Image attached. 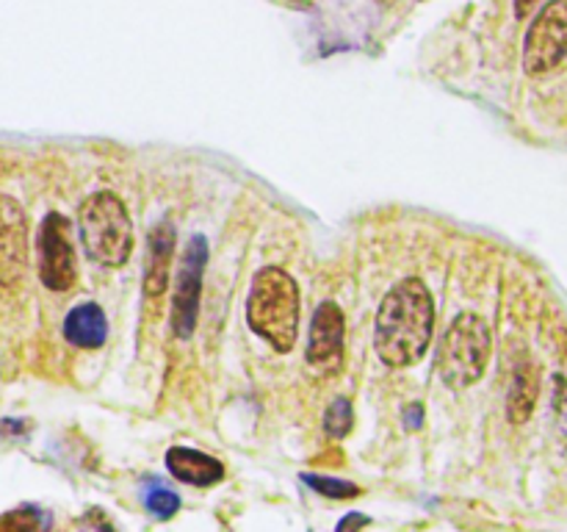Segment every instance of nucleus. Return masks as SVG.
<instances>
[{
    "mask_svg": "<svg viewBox=\"0 0 567 532\" xmlns=\"http://www.w3.org/2000/svg\"><path fill=\"white\" fill-rule=\"evenodd\" d=\"M435 330V303L419 277H404L391 288L377 310L374 349L393 369H404L424 358Z\"/></svg>",
    "mask_w": 567,
    "mask_h": 532,
    "instance_id": "obj_1",
    "label": "nucleus"
},
{
    "mask_svg": "<svg viewBox=\"0 0 567 532\" xmlns=\"http://www.w3.org/2000/svg\"><path fill=\"white\" fill-rule=\"evenodd\" d=\"M247 325L275 352H291L299 332V288L280 266H264L252 277L247 299Z\"/></svg>",
    "mask_w": 567,
    "mask_h": 532,
    "instance_id": "obj_2",
    "label": "nucleus"
},
{
    "mask_svg": "<svg viewBox=\"0 0 567 532\" xmlns=\"http://www.w3.org/2000/svg\"><path fill=\"white\" fill-rule=\"evenodd\" d=\"M81 244L89 258L100 266L125 264L133 249V225L125 203L114 192H97L81 205L78 214Z\"/></svg>",
    "mask_w": 567,
    "mask_h": 532,
    "instance_id": "obj_3",
    "label": "nucleus"
},
{
    "mask_svg": "<svg viewBox=\"0 0 567 532\" xmlns=\"http://www.w3.org/2000/svg\"><path fill=\"white\" fill-rule=\"evenodd\" d=\"M491 360V327L482 316L460 314L437 349V375L454 391L482 380Z\"/></svg>",
    "mask_w": 567,
    "mask_h": 532,
    "instance_id": "obj_4",
    "label": "nucleus"
},
{
    "mask_svg": "<svg viewBox=\"0 0 567 532\" xmlns=\"http://www.w3.org/2000/svg\"><path fill=\"white\" fill-rule=\"evenodd\" d=\"M567 55V0H548L526 31L524 70L546 75L557 70Z\"/></svg>",
    "mask_w": 567,
    "mask_h": 532,
    "instance_id": "obj_5",
    "label": "nucleus"
},
{
    "mask_svg": "<svg viewBox=\"0 0 567 532\" xmlns=\"http://www.w3.org/2000/svg\"><path fill=\"white\" fill-rule=\"evenodd\" d=\"M208 264V242L205 236L188 238L181 255L175 275V297H172V332L177 338H192L199 314V291H203V275Z\"/></svg>",
    "mask_w": 567,
    "mask_h": 532,
    "instance_id": "obj_6",
    "label": "nucleus"
},
{
    "mask_svg": "<svg viewBox=\"0 0 567 532\" xmlns=\"http://www.w3.org/2000/svg\"><path fill=\"white\" fill-rule=\"evenodd\" d=\"M39 277L50 291H66L75 283V247H72L70 222L61 214L44 216L39 227Z\"/></svg>",
    "mask_w": 567,
    "mask_h": 532,
    "instance_id": "obj_7",
    "label": "nucleus"
},
{
    "mask_svg": "<svg viewBox=\"0 0 567 532\" xmlns=\"http://www.w3.org/2000/svg\"><path fill=\"white\" fill-rule=\"evenodd\" d=\"M28 266L25 211L11 197H0V286L14 288Z\"/></svg>",
    "mask_w": 567,
    "mask_h": 532,
    "instance_id": "obj_8",
    "label": "nucleus"
},
{
    "mask_svg": "<svg viewBox=\"0 0 567 532\" xmlns=\"http://www.w3.org/2000/svg\"><path fill=\"white\" fill-rule=\"evenodd\" d=\"M343 314L336 303H321L316 308L313 321H310V336H308V364L313 369H338L343 360Z\"/></svg>",
    "mask_w": 567,
    "mask_h": 532,
    "instance_id": "obj_9",
    "label": "nucleus"
},
{
    "mask_svg": "<svg viewBox=\"0 0 567 532\" xmlns=\"http://www.w3.org/2000/svg\"><path fill=\"white\" fill-rule=\"evenodd\" d=\"M172 253H175V227L164 219L147 233V253H144V294L147 297H161L169 286Z\"/></svg>",
    "mask_w": 567,
    "mask_h": 532,
    "instance_id": "obj_10",
    "label": "nucleus"
},
{
    "mask_svg": "<svg viewBox=\"0 0 567 532\" xmlns=\"http://www.w3.org/2000/svg\"><path fill=\"white\" fill-rule=\"evenodd\" d=\"M166 469L175 480L197 488H210L225 480V463L221 460L188 447H172L166 452Z\"/></svg>",
    "mask_w": 567,
    "mask_h": 532,
    "instance_id": "obj_11",
    "label": "nucleus"
},
{
    "mask_svg": "<svg viewBox=\"0 0 567 532\" xmlns=\"http://www.w3.org/2000/svg\"><path fill=\"white\" fill-rule=\"evenodd\" d=\"M64 338L72 347L100 349L109 338V319L97 303H83L66 314Z\"/></svg>",
    "mask_w": 567,
    "mask_h": 532,
    "instance_id": "obj_12",
    "label": "nucleus"
},
{
    "mask_svg": "<svg viewBox=\"0 0 567 532\" xmlns=\"http://www.w3.org/2000/svg\"><path fill=\"white\" fill-rule=\"evenodd\" d=\"M537 393H540V377H537L535 364L518 360L513 369V382H509L507 393V413L515 424H524L529 419L532 410H535Z\"/></svg>",
    "mask_w": 567,
    "mask_h": 532,
    "instance_id": "obj_13",
    "label": "nucleus"
},
{
    "mask_svg": "<svg viewBox=\"0 0 567 532\" xmlns=\"http://www.w3.org/2000/svg\"><path fill=\"white\" fill-rule=\"evenodd\" d=\"M53 530V513L42 504H20L0 515V532H50Z\"/></svg>",
    "mask_w": 567,
    "mask_h": 532,
    "instance_id": "obj_14",
    "label": "nucleus"
},
{
    "mask_svg": "<svg viewBox=\"0 0 567 532\" xmlns=\"http://www.w3.org/2000/svg\"><path fill=\"white\" fill-rule=\"evenodd\" d=\"M142 504H144V510L153 515V519L169 521L172 515L181 510V497H177L172 488H166L164 482L153 480L150 485L142 488Z\"/></svg>",
    "mask_w": 567,
    "mask_h": 532,
    "instance_id": "obj_15",
    "label": "nucleus"
},
{
    "mask_svg": "<svg viewBox=\"0 0 567 532\" xmlns=\"http://www.w3.org/2000/svg\"><path fill=\"white\" fill-rule=\"evenodd\" d=\"M354 427V408L352 399L338 397L332 399L330 408L324 410V432L330 438H347Z\"/></svg>",
    "mask_w": 567,
    "mask_h": 532,
    "instance_id": "obj_16",
    "label": "nucleus"
},
{
    "mask_svg": "<svg viewBox=\"0 0 567 532\" xmlns=\"http://www.w3.org/2000/svg\"><path fill=\"white\" fill-rule=\"evenodd\" d=\"M299 480H302L308 488H313L316 493H321V497H330V499H352V497H358V493H360V488L354 485V482L338 480V477L310 474V471H305Z\"/></svg>",
    "mask_w": 567,
    "mask_h": 532,
    "instance_id": "obj_17",
    "label": "nucleus"
},
{
    "mask_svg": "<svg viewBox=\"0 0 567 532\" xmlns=\"http://www.w3.org/2000/svg\"><path fill=\"white\" fill-rule=\"evenodd\" d=\"M554 413H557L559 430L567 436V377H554Z\"/></svg>",
    "mask_w": 567,
    "mask_h": 532,
    "instance_id": "obj_18",
    "label": "nucleus"
},
{
    "mask_svg": "<svg viewBox=\"0 0 567 532\" xmlns=\"http://www.w3.org/2000/svg\"><path fill=\"white\" fill-rule=\"evenodd\" d=\"M369 524H371L369 515H363V513H347L341 521H338L336 532H363Z\"/></svg>",
    "mask_w": 567,
    "mask_h": 532,
    "instance_id": "obj_19",
    "label": "nucleus"
},
{
    "mask_svg": "<svg viewBox=\"0 0 567 532\" xmlns=\"http://www.w3.org/2000/svg\"><path fill=\"white\" fill-rule=\"evenodd\" d=\"M402 419H404V427H408V430H419V427L424 424V405H419V402L408 405Z\"/></svg>",
    "mask_w": 567,
    "mask_h": 532,
    "instance_id": "obj_20",
    "label": "nucleus"
},
{
    "mask_svg": "<svg viewBox=\"0 0 567 532\" xmlns=\"http://www.w3.org/2000/svg\"><path fill=\"white\" fill-rule=\"evenodd\" d=\"M75 532H111V524L100 513H92L81 521V526Z\"/></svg>",
    "mask_w": 567,
    "mask_h": 532,
    "instance_id": "obj_21",
    "label": "nucleus"
},
{
    "mask_svg": "<svg viewBox=\"0 0 567 532\" xmlns=\"http://www.w3.org/2000/svg\"><path fill=\"white\" fill-rule=\"evenodd\" d=\"M537 3H540V0H515V14L526 17Z\"/></svg>",
    "mask_w": 567,
    "mask_h": 532,
    "instance_id": "obj_22",
    "label": "nucleus"
}]
</instances>
